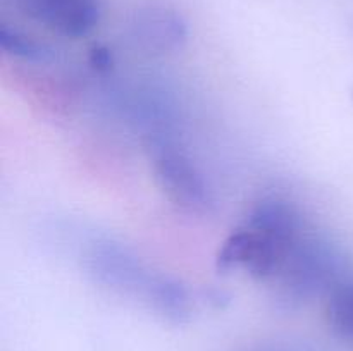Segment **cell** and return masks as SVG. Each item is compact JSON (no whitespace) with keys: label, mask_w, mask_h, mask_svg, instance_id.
<instances>
[{"label":"cell","mask_w":353,"mask_h":351,"mask_svg":"<svg viewBox=\"0 0 353 351\" xmlns=\"http://www.w3.org/2000/svg\"><path fill=\"white\" fill-rule=\"evenodd\" d=\"M309 229L299 206L281 196H265L230 234L216 257L219 272L241 270L271 282L293 244Z\"/></svg>","instance_id":"6da1fadb"},{"label":"cell","mask_w":353,"mask_h":351,"mask_svg":"<svg viewBox=\"0 0 353 351\" xmlns=\"http://www.w3.org/2000/svg\"><path fill=\"white\" fill-rule=\"evenodd\" d=\"M83 264L99 284L140 299L171 322L181 323L192 317L188 289L169 275L150 270L123 244L109 240L92 241L83 255Z\"/></svg>","instance_id":"7a4b0ae2"},{"label":"cell","mask_w":353,"mask_h":351,"mask_svg":"<svg viewBox=\"0 0 353 351\" xmlns=\"http://www.w3.org/2000/svg\"><path fill=\"white\" fill-rule=\"evenodd\" d=\"M345 262L334 244L307 229L283 260L269 284L276 298L288 306L305 305L327 295L345 277Z\"/></svg>","instance_id":"3957f363"},{"label":"cell","mask_w":353,"mask_h":351,"mask_svg":"<svg viewBox=\"0 0 353 351\" xmlns=\"http://www.w3.org/2000/svg\"><path fill=\"white\" fill-rule=\"evenodd\" d=\"M152 171L165 198L188 212H209L212 206L209 186L192 158L169 138L148 140Z\"/></svg>","instance_id":"277c9868"},{"label":"cell","mask_w":353,"mask_h":351,"mask_svg":"<svg viewBox=\"0 0 353 351\" xmlns=\"http://www.w3.org/2000/svg\"><path fill=\"white\" fill-rule=\"evenodd\" d=\"M26 16L65 38L86 36L100 19L99 0H17Z\"/></svg>","instance_id":"5b68a950"},{"label":"cell","mask_w":353,"mask_h":351,"mask_svg":"<svg viewBox=\"0 0 353 351\" xmlns=\"http://www.w3.org/2000/svg\"><path fill=\"white\" fill-rule=\"evenodd\" d=\"M130 34L131 40L143 52L164 55L172 54L185 45L188 30L185 21L174 10L150 7L134 16Z\"/></svg>","instance_id":"8992f818"},{"label":"cell","mask_w":353,"mask_h":351,"mask_svg":"<svg viewBox=\"0 0 353 351\" xmlns=\"http://www.w3.org/2000/svg\"><path fill=\"white\" fill-rule=\"evenodd\" d=\"M324 319L334 336L353 344V277H343L327 292Z\"/></svg>","instance_id":"52a82bcc"},{"label":"cell","mask_w":353,"mask_h":351,"mask_svg":"<svg viewBox=\"0 0 353 351\" xmlns=\"http://www.w3.org/2000/svg\"><path fill=\"white\" fill-rule=\"evenodd\" d=\"M0 47L7 55L23 61H41L47 57L43 45L38 43L33 36L23 33V31L3 24L0 28Z\"/></svg>","instance_id":"ba28073f"},{"label":"cell","mask_w":353,"mask_h":351,"mask_svg":"<svg viewBox=\"0 0 353 351\" xmlns=\"http://www.w3.org/2000/svg\"><path fill=\"white\" fill-rule=\"evenodd\" d=\"M245 351H317L312 346L303 343H295V341H278V343H265L259 346L248 348Z\"/></svg>","instance_id":"9c48e42d"},{"label":"cell","mask_w":353,"mask_h":351,"mask_svg":"<svg viewBox=\"0 0 353 351\" xmlns=\"http://www.w3.org/2000/svg\"><path fill=\"white\" fill-rule=\"evenodd\" d=\"M92 64L93 67L99 69V71H105V69L110 67V55L105 48H93L92 50Z\"/></svg>","instance_id":"30bf717a"}]
</instances>
